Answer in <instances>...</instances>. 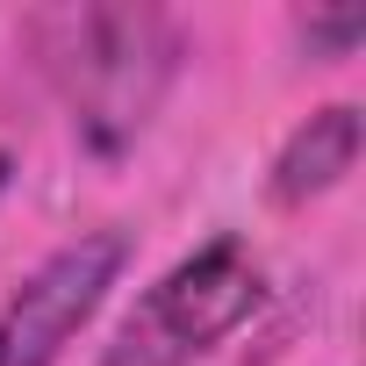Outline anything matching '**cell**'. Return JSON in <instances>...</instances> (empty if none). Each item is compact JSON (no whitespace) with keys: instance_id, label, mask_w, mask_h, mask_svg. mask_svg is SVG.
Instances as JSON below:
<instances>
[{"instance_id":"cell-1","label":"cell","mask_w":366,"mask_h":366,"mask_svg":"<svg viewBox=\"0 0 366 366\" xmlns=\"http://www.w3.org/2000/svg\"><path fill=\"white\" fill-rule=\"evenodd\" d=\"M29 44L58 79L79 144L101 158L129 151L151 129L179 72V22L158 8H51L29 22Z\"/></svg>"},{"instance_id":"cell-2","label":"cell","mask_w":366,"mask_h":366,"mask_svg":"<svg viewBox=\"0 0 366 366\" xmlns=\"http://www.w3.org/2000/svg\"><path fill=\"white\" fill-rule=\"evenodd\" d=\"M266 302V273L244 237H209L179 266H165L144 302L115 323L101 366H194L209 359L252 309Z\"/></svg>"},{"instance_id":"cell-3","label":"cell","mask_w":366,"mask_h":366,"mask_svg":"<svg viewBox=\"0 0 366 366\" xmlns=\"http://www.w3.org/2000/svg\"><path fill=\"white\" fill-rule=\"evenodd\" d=\"M122 266H129V237L122 230H86V237L58 244L0 302V366H58L65 345L94 323V309L122 280Z\"/></svg>"},{"instance_id":"cell-4","label":"cell","mask_w":366,"mask_h":366,"mask_svg":"<svg viewBox=\"0 0 366 366\" xmlns=\"http://www.w3.org/2000/svg\"><path fill=\"white\" fill-rule=\"evenodd\" d=\"M352 165H359V108L330 101L287 129V144L273 151V172H266V194H273V209H302V202L330 194Z\"/></svg>"},{"instance_id":"cell-5","label":"cell","mask_w":366,"mask_h":366,"mask_svg":"<svg viewBox=\"0 0 366 366\" xmlns=\"http://www.w3.org/2000/svg\"><path fill=\"white\" fill-rule=\"evenodd\" d=\"M295 36L309 44V58H316V65H337V58H352V51H359V36H366V15H359V8L302 15V22H295Z\"/></svg>"},{"instance_id":"cell-6","label":"cell","mask_w":366,"mask_h":366,"mask_svg":"<svg viewBox=\"0 0 366 366\" xmlns=\"http://www.w3.org/2000/svg\"><path fill=\"white\" fill-rule=\"evenodd\" d=\"M8 179H15V158H8V151H0V194H8Z\"/></svg>"}]
</instances>
